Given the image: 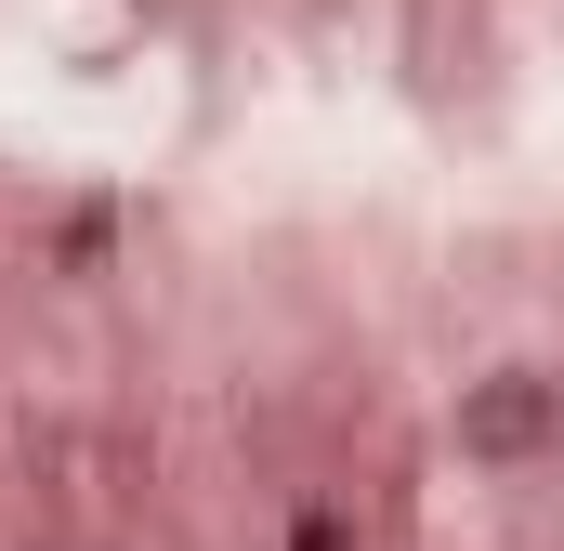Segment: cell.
<instances>
[{
  "instance_id": "obj_1",
  "label": "cell",
  "mask_w": 564,
  "mask_h": 551,
  "mask_svg": "<svg viewBox=\"0 0 564 551\" xmlns=\"http://www.w3.org/2000/svg\"><path fill=\"white\" fill-rule=\"evenodd\" d=\"M552 420H564V408L539 395V381H486V395L459 408V446H473V460H525V446H539Z\"/></svg>"
},
{
  "instance_id": "obj_2",
  "label": "cell",
  "mask_w": 564,
  "mask_h": 551,
  "mask_svg": "<svg viewBox=\"0 0 564 551\" xmlns=\"http://www.w3.org/2000/svg\"><path fill=\"white\" fill-rule=\"evenodd\" d=\"M289 551H341V526H328V512H315V526H302V539H289Z\"/></svg>"
}]
</instances>
